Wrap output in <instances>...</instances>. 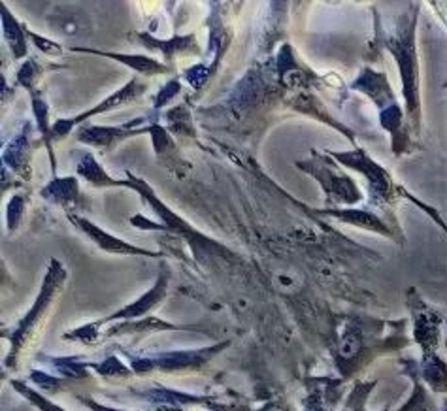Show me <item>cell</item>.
Returning <instances> with one entry per match:
<instances>
[{
    "mask_svg": "<svg viewBox=\"0 0 447 411\" xmlns=\"http://www.w3.org/2000/svg\"><path fill=\"white\" fill-rule=\"evenodd\" d=\"M145 91H148V85H145L144 82H140L138 77H133L125 87H121L119 91H116V93H111L110 97H106L100 104H96L94 108H91V110L83 111V114H77L76 117H70V119L55 121V125L51 126V128H53V138L68 136L74 128L83 126V123L87 119H91L93 116H100V114H106V111L116 110L119 106L128 104V102L140 99Z\"/></svg>",
    "mask_w": 447,
    "mask_h": 411,
    "instance_id": "cell-1",
    "label": "cell"
},
{
    "mask_svg": "<svg viewBox=\"0 0 447 411\" xmlns=\"http://www.w3.org/2000/svg\"><path fill=\"white\" fill-rule=\"evenodd\" d=\"M65 278H67V272L61 268V264L57 263V261H53L50 272L45 275L44 287H42V292H40L36 306L23 317V321L19 323V327H17V330L13 332V336H11V344H13V347H11V356L17 355V349L21 347V341L33 332V327H36L38 319L42 317V313L45 312V307L50 306L51 298H53V295H55L57 289H59V285H61Z\"/></svg>",
    "mask_w": 447,
    "mask_h": 411,
    "instance_id": "cell-2",
    "label": "cell"
},
{
    "mask_svg": "<svg viewBox=\"0 0 447 411\" xmlns=\"http://www.w3.org/2000/svg\"><path fill=\"white\" fill-rule=\"evenodd\" d=\"M145 117L136 119L133 123L121 126H99V125H83L77 128L76 138L82 143L93 146L99 149H111L116 148L117 143H121L123 140H128L133 136H140V134H148V126L144 128H134L136 125H144Z\"/></svg>",
    "mask_w": 447,
    "mask_h": 411,
    "instance_id": "cell-3",
    "label": "cell"
},
{
    "mask_svg": "<svg viewBox=\"0 0 447 411\" xmlns=\"http://www.w3.org/2000/svg\"><path fill=\"white\" fill-rule=\"evenodd\" d=\"M297 166L302 168L304 172L311 174L314 177H317L329 194L334 192L340 198H349L351 197V191H355L353 181H349L348 177L343 176H336L334 168L326 165L325 160L319 159V157H314V159L306 160V163H297Z\"/></svg>",
    "mask_w": 447,
    "mask_h": 411,
    "instance_id": "cell-4",
    "label": "cell"
},
{
    "mask_svg": "<svg viewBox=\"0 0 447 411\" xmlns=\"http://www.w3.org/2000/svg\"><path fill=\"white\" fill-rule=\"evenodd\" d=\"M148 134H151V138H153L155 155H157L160 165H165L168 170L187 172L189 165L180 157V151H177L176 143L172 140L170 132L166 131L165 126L157 125V123L148 125Z\"/></svg>",
    "mask_w": 447,
    "mask_h": 411,
    "instance_id": "cell-5",
    "label": "cell"
},
{
    "mask_svg": "<svg viewBox=\"0 0 447 411\" xmlns=\"http://www.w3.org/2000/svg\"><path fill=\"white\" fill-rule=\"evenodd\" d=\"M138 42L144 44L148 50H157L159 53L165 55V60L170 62L176 55H185V53H199V44H197V36L194 34H187V36H174L172 40H157L151 34L140 33Z\"/></svg>",
    "mask_w": 447,
    "mask_h": 411,
    "instance_id": "cell-6",
    "label": "cell"
},
{
    "mask_svg": "<svg viewBox=\"0 0 447 411\" xmlns=\"http://www.w3.org/2000/svg\"><path fill=\"white\" fill-rule=\"evenodd\" d=\"M72 221L76 223L79 229H82L85 234L91 238V240L96 243L99 247H102V249H106V251H110V253H121V255H145V257H159V253H151V251H145V249H140V247H134L131 246V243H127V241H123V240H117V238H114V236L110 234H106L102 229H99L96 225H93V223H89V221L85 219H76V217H72Z\"/></svg>",
    "mask_w": 447,
    "mask_h": 411,
    "instance_id": "cell-7",
    "label": "cell"
},
{
    "mask_svg": "<svg viewBox=\"0 0 447 411\" xmlns=\"http://www.w3.org/2000/svg\"><path fill=\"white\" fill-rule=\"evenodd\" d=\"M74 51H82V53H93V55L108 57V59H114L121 65L133 68L134 72H138L142 76H159V74H166L170 72V66L160 65L157 59H151V57L145 55H127V53H114V51H100V50H87V48H72Z\"/></svg>",
    "mask_w": 447,
    "mask_h": 411,
    "instance_id": "cell-8",
    "label": "cell"
},
{
    "mask_svg": "<svg viewBox=\"0 0 447 411\" xmlns=\"http://www.w3.org/2000/svg\"><path fill=\"white\" fill-rule=\"evenodd\" d=\"M217 349H202V351L187 353H170V355H159L151 361L136 362V370H148V368H162V370H182L187 366H200L208 361V356Z\"/></svg>",
    "mask_w": 447,
    "mask_h": 411,
    "instance_id": "cell-9",
    "label": "cell"
},
{
    "mask_svg": "<svg viewBox=\"0 0 447 411\" xmlns=\"http://www.w3.org/2000/svg\"><path fill=\"white\" fill-rule=\"evenodd\" d=\"M31 125H25L23 132L8 143L2 153V166H8L23 177L31 176V142H28Z\"/></svg>",
    "mask_w": 447,
    "mask_h": 411,
    "instance_id": "cell-10",
    "label": "cell"
},
{
    "mask_svg": "<svg viewBox=\"0 0 447 411\" xmlns=\"http://www.w3.org/2000/svg\"><path fill=\"white\" fill-rule=\"evenodd\" d=\"M0 16H2V33H4V40L8 48L11 50L16 59H23L27 57L28 45H27V31H25V25L17 21L16 17L11 16L10 10L2 4L0 8Z\"/></svg>",
    "mask_w": 447,
    "mask_h": 411,
    "instance_id": "cell-11",
    "label": "cell"
},
{
    "mask_svg": "<svg viewBox=\"0 0 447 411\" xmlns=\"http://www.w3.org/2000/svg\"><path fill=\"white\" fill-rule=\"evenodd\" d=\"M40 194L50 202L70 208L79 204V183L76 177H55L42 189Z\"/></svg>",
    "mask_w": 447,
    "mask_h": 411,
    "instance_id": "cell-12",
    "label": "cell"
},
{
    "mask_svg": "<svg viewBox=\"0 0 447 411\" xmlns=\"http://www.w3.org/2000/svg\"><path fill=\"white\" fill-rule=\"evenodd\" d=\"M166 292V274L160 275V280L157 281V285L151 289L149 292H145L140 300H136L134 304H131L128 307L121 309V312L114 313L111 317H108L106 321H116V319H133V317H140L144 315L145 312H149L155 304H159L162 300V296Z\"/></svg>",
    "mask_w": 447,
    "mask_h": 411,
    "instance_id": "cell-13",
    "label": "cell"
},
{
    "mask_svg": "<svg viewBox=\"0 0 447 411\" xmlns=\"http://www.w3.org/2000/svg\"><path fill=\"white\" fill-rule=\"evenodd\" d=\"M33 114H34V121H36V126H38L40 136L44 140L45 148L50 151V159H51V170L53 174L57 172V163H55V155H53V128H50V106L45 102L42 97H40L36 91L33 93Z\"/></svg>",
    "mask_w": 447,
    "mask_h": 411,
    "instance_id": "cell-14",
    "label": "cell"
},
{
    "mask_svg": "<svg viewBox=\"0 0 447 411\" xmlns=\"http://www.w3.org/2000/svg\"><path fill=\"white\" fill-rule=\"evenodd\" d=\"M77 174L93 187H123V180H114L91 153H83L77 163Z\"/></svg>",
    "mask_w": 447,
    "mask_h": 411,
    "instance_id": "cell-15",
    "label": "cell"
},
{
    "mask_svg": "<svg viewBox=\"0 0 447 411\" xmlns=\"http://www.w3.org/2000/svg\"><path fill=\"white\" fill-rule=\"evenodd\" d=\"M166 121L170 125L168 128L177 136H194L191 114L185 106H177L174 110L166 111Z\"/></svg>",
    "mask_w": 447,
    "mask_h": 411,
    "instance_id": "cell-16",
    "label": "cell"
},
{
    "mask_svg": "<svg viewBox=\"0 0 447 411\" xmlns=\"http://www.w3.org/2000/svg\"><path fill=\"white\" fill-rule=\"evenodd\" d=\"M40 72L42 70H40L38 60L28 59L27 62L19 68V72H17V83H19L23 89H27L28 93L33 94L34 85H36V80L40 77Z\"/></svg>",
    "mask_w": 447,
    "mask_h": 411,
    "instance_id": "cell-17",
    "label": "cell"
},
{
    "mask_svg": "<svg viewBox=\"0 0 447 411\" xmlns=\"http://www.w3.org/2000/svg\"><path fill=\"white\" fill-rule=\"evenodd\" d=\"M25 31H27V38L31 40V42L36 45V50H40L42 53L51 55V57H59L62 53V48L57 44V42H53V40H50V38H44V36H40V34L28 31L27 27H25Z\"/></svg>",
    "mask_w": 447,
    "mask_h": 411,
    "instance_id": "cell-18",
    "label": "cell"
},
{
    "mask_svg": "<svg viewBox=\"0 0 447 411\" xmlns=\"http://www.w3.org/2000/svg\"><path fill=\"white\" fill-rule=\"evenodd\" d=\"M180 91H182V83L177 82V80H172V82L166 83L165 87L160 89L159 93H157V97H155V100H153L155 110L162 108V106H165L170 99H174Z\"/></svg>",
    "mask_w": 447,
    "mask_h": 411,
    "instance_id": "cell-19",
    "label": "cell"
},
{
    "mask_svg": "<svg viewBox=\"0 0 447 411\" xmlns=\"http://www.w3.org/2000/svg\"><path fill=\"white\" fill-rule=\"evenodd\" d=\"M13 385H16L17 390H21L23 395L27 396L28 400L33 402V404H36V406H38L42 411H65V410H61V407H57L55 404H51V402H48V400H45V398H42V396H40V395H36L34 390L27 389L25 385H21V383H13Z\"/></svg>",
    "mask_w": 447,
    "mask_h": 411,
    "instance_id": "cell-20",
    "label": "cell"
},
{
    "mask_svg": "<svg viewBox=\"0 0 447 411\" xmlns=\"http://www.w3.org/2000/svg\"><path fill=\"white\" fill-rule=\"evenodd\" d=\"M23 204H25V198H23V197H13V198H11L10 206H8V225H10V229H13L17 221L21 219Z\"/></svg>",
    "mask_w": 447,
    "mask_h": 411,
    "instance_id": "cell-21",
    "label": "cell"
},
{
    "mask_svg": "<svg viewBox=\"0 0 447 411\" xmlns=\"http://www.w3.org/2000/svg\"><path fill=\"white\" fill-rule=\"evenodd\" d=\"M89 406L96 411H117V410H108V407H102V406H99V404H93V402H89Z\"/></svg>",
    "mask_w": 447,
    "mask_h": 411,
    "instance_id": "cell-22",
    "label": "cell"
}]
</instances>
